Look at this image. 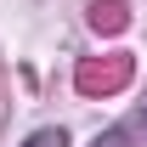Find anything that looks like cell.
I'll return each mask as SVG.
<instances>
[{
    "mask_svg": "<svg viewBox=\"0 0 147 147\" xmlns=\"http://www.w3.org/2000/svg\"><path fill=\"white\" fill-rule=\"evenodd\" d=\"M23 147H68V136H62L57 125H45V130H34V136H28Z\"/></svg>",
    "mask_w": 147,
    "mask_h": 147,
    "instance_id": "obj_1",
    "label": "cell"
},
{
    "mask_svg": "<svg viewBox=\"0 0 147 147\" xmlns=\"http://www.w3.org/2000/svg\"><path fill=\"white\" fill-rule=\"evenodd\" d=\"M125 142H130V125H113V130H108V136H96V142H91V147H125Z\"/></svg>",
    "mask_w": 147,
    "mask_h": 147,
    "instance_id": "obj_2",
    "label": "cell"
}]
</instances>
